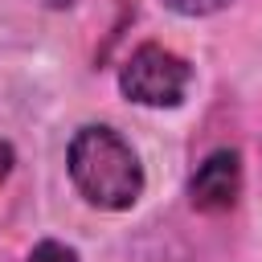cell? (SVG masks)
Listing matches in <instances>:
<instances>
[{"instance_id":"cell-5","label":"cell","mask_w":262,"mask_h":262,"mask_svg":"<svg viewBox=\"0 0 262 262\" xmlns=\"http://www.w3.org/2000/svg\"><path fill=\"white\" fill-rule=\"evenodd\" d=\"M229 0H164V8H172V12H180V16H213V12H221Z\"/></svg>"},{"instance_id":"cell-4","label":"cell","mask_w":262,"mask_h":262,"mask_svg":"<svg viewBox=\"0 0 262 262\" xmlns=\"http://www.w3.org/2000/svg\"><path fill=\"white\" fill-rule=\"evenodd\" d=\"M25 262H78V250H74V246H66V242L45 237V242H37V246L29 250V258H25Z\"/></svg>"},{"instance_id":"cell-1","label":"cell","mask_w":262,"mask_h":262,"mask_svg":"<svg viewBox=\"0 0 262 262\" xmlns=\"http://www.w3.org/2000/svg\"><path fill=\"white\" fill-rule=\"evenodd\" d=\"M66 172L78 196L94 209L123 213L143 196V164L135 147L106 123H86L66 147Z\"/></svg>"},{"instance_id":"cell-2","label":"cell","mask_w":262,"mask_h":262,"mask_svg":"<svg viewBox=\"0 0 262 262\" xmlns=\"http://www.w3.org/2000/svg\"><path fill=\"white\" fill-rule=\"evenodd\" d=\"M188 86H192V66L180 53H172V49H164L156 41L151 45H139L123 61V70H119V90L131 102L156 106V111L180 106L184 94H188Z\"/></svg>"},{"instance_id":"cell-3","label":"cell","mask_w":262,"mask_h":262,"mask_svg":"<svg viewBox=\"0 0 262 262\" xmlns=\"http://www.w3.org/2000/svg\"><path fill=\"white\" fill-rule=\"evenodd\" d=\"M237 192H242V156L233 147L209 151L188 180V201L201 213H229L237 205Z\"/></svg>"},{"instance_id":"cell-7","label":"cell","mask_w":262,"mask_h":262,"mask_svg":"<svg viewBox=\"0 0 262 262\" xmlns=\"http://www.w3.org/2000/svg\"><path fill=\"white\" fill-rule=\"evenodd\" d=\"M45 4H53V8H61V4H74V0H45Z\"/></svg>"},{"instance_id":"cell-6","label":"cell","mask_w":262,"mask_h":262,"mask_svg":"<svg viewBox=\"0 0 262 262\" xmlns=\"http://www.w3.org/2000/svg\"><path fill=\"white\" fill-rule=\"evenodd\" d=\"M12 164H16V151H12V143H4V139H0V184L8 180Z\"/></svg>"}]
</instances>
